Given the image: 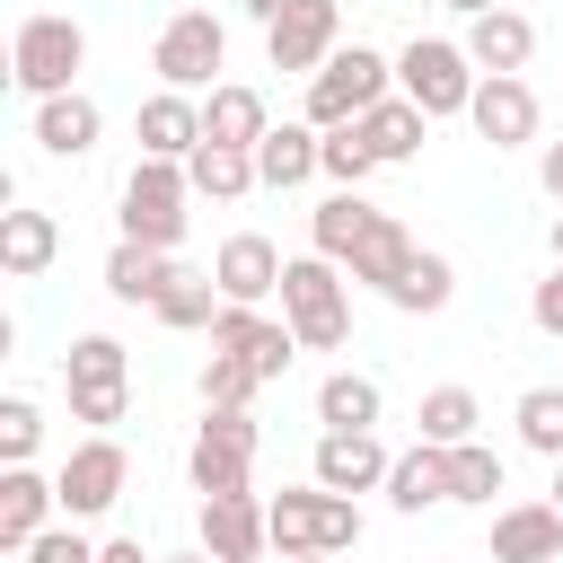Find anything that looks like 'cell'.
I'll return each mask as SVG.
<instances>
[{
    "label": "cell",
    "mask_w": 563,
    "mask_h": 563,
    "mask_svg": "<svg viewBox=\"0 0 563 563\" xmlns=\"http://www.w3.org/2000/svg\"><path fill=\"white\" fill-rule=\"evenodd\" d=\"M449 290H457L449 255H413V264H405V282H396L387 299H396V308H413V317H440V308H449Z\"/></svg>",
    "instance_id": "obj_34"
},
{
    "label": "cell",
    "mask_w": 563,
    "mask_h": 563,
    "mask_svg": "<svg viewBox=\"0 0 563 563\" xmlns=\"http://www.w3.org/2000/svg\"><path fill=\"white\" fill-rule=\"evenodd\" d=\"M493 563H563V510L554 501L493 510Z\"/></svg>",
    "instance_id": "obj_16"
},
{
    "label": "cell",
    "mask_w": 563,
    "mask_h": 563,
    "mask_svg": "<svg viewBox=\"0 0 563 563\" xmlns=\"http://www.w3.org/2000/svg\"><path fill=\"white\" fill-rule=\"evenodd\" d=\"M369 167H378V158H369V141H361V123H334V132H325V176L361 194V176H369Z\"/></svg>",
    "instance_id": "obj_37"
},
{
    "label": "cell",
    "mask_w": 563,
    "mask_h": 563,
    "mask_svg": "<svg viewBox=\"0 0 563 563\" xmlns=\"http://www.w3.org/2000/svg\"><path fill=\"white\" fill-rule=\"evenodd\" d=\"M413 422H422V440H431V449H457V440H475V422H484V405H475L466 387H431Z\"/></svg>",
    "instance_id": "obj_33"
},
{
    "label": "cell",
    "mask_w": 563,
    "mask_h": 563,
    "mask_svg": "<svg viewBox=\"0 0 563 563\" xmlns=\"http://www.w3.org/2000/svg\"><path fill=\"white\" fill-rule=\"evenodd\" d=\"M53 484H62V510H70V519H97V510H114V501H123L132 457H123V440H106V431H97V440H79V449L62 457V475H53Z\"/></svg>",
    "instance_id": "obj_10"
},
{
    "label": "cell",
    "mask_w": 563,
    "mask_h": 563,
    "mask_svg": "<svg viewBox=\"0 0 563 563\" xmlns=\"http://www.w3.org/2000/svg\"><path fill=\"white\" fill-rule=\"evenodd\" d=\"M273 545L282 554H352L361 545V510L352 493H325V484H299V493H273Z\"/></svg>",
    "instance_id": "obj_3"
},
{
    "label": "cell",
    "mask_w": 563,
    "mask_h": 563,
    "mask_svg": "<svg viewBox=\"0 0 563 563\" xmlns=\"http://www.w3.org/2000/svg\"><path fill=\"white\" fill-rule=\"evenodd\" d=\"M387 501H396V510H431V501H449V449L413 440V449L387 466Z\"/></svg>",
    "instance_id": "obj_28"
},
{
    "label": "cell",
    "mask_w": 563,
    "mask_h": 563,
    "mask_svg": "<svg viewBox=\"0 0 563 563\" xmlns=\"http://www.w3.org/2000/svg\"><path fill=\"white\" fill-rule=\"evenodd\" d=\"M264 132H273V123H264V97H255V88H238V79H229V88H211V97H202V141L255 150Z\"/></svg>",
    "instance_id": "obj_26"
},
{
    "label": "cell",
    "mask_w": 563,
    "mask_h": 563,
    "mask_svg": "<svg viewBox=\"0 0 563 563\" xmlns=\"http://www.w3.org/2000/svg\"><path fill=\"white\" fill-rule=\"evenodd\" d=\"M554 264H563V211H554Z\"/></svg>",
    "instance_id": "obj_48"
},
{
    "label": "cell",
    "mask_w": 563,
    "mask_h": 563,
    "mask_svg": "<svg viewBox=\"0 0 563 563\" xmlns=\"http://www.w3.org/2000/svg\"><path fill=\"white\" fill-rule=\"evenodd\" d=\"M53 255H62V220L53 211H0V273L9 282H35Z\"/></svg>",
    "instance_id": "obj_23"
},
{
    "label": "cell",
    "mask_w": 563,
    "mask_h": 563,
    "mask_svg": "<svg viewBox=\"0 0 563 563\" xmlns=\"http://www.w3.org/2000/svg\"><path fill=\"white\" fill-rule=\"evenodd\" d=\"M26 563H97V545H88V537H70V528H44V537L26 545Z\"/></svg>",
    "instance_id": "obj_40"
},
{
    "label": "cell",
    "mask_w": 563,
    "mask_h": 563,
    "mask_svg": "<svg viewBox=\"0 0 563 563\" xmlns=\"http://www.w3.org/2000/svg\"><path fill=\"white\" fill-rule=\"evenodd\" d=\"M246 466H255V413H246V405H202L194 493H246Z\"/></svg>",
    "instance_id": "obj_9"
},
{
    "label": "cell",
    "mask_w": 563,
    "mask_h": 563,
    "mask_svg": "<svg viewBox=\"0 0 563 563\" xmlns=\"http://www.w3.org/2000/svg\"><path fill=\"white\" fill-rule=\"evenodd\" d=\"M202 545L220 563H255L273 545V510L255 493H202Z\"/></svg>",
    "instance_id": "obj_14"
},
{
    "label": "cell",
    "mask_w": 563,
    "mask_h": 563,
    "mask_svg": "<svg viewBox=\"0 0 563 563\" xmlns=\"http://www.w3.org/2000/svg\"><path fill=\"white\" fill-rule=\"evenodd\" d=\"M211 317H220V282H211V273H185V264H176V282L158 290V325L194 334V325H211Z\"/></svg>",
    "instance_id": "obj_32"
},
{
    "label": "cell",
    "mask_w": 563,
    "mask_h": 563,
    "mask_svg": "<svg viewBox=\"0 0 563 563\" xmlns=\"http://www.w3.org/2000/svg\"><path fill=\"white\" fill-rule=\"evenodd\" d=\"M369 220H378V211H369V202H361L352 185H334V194H325V202L308 211V238H317V255H334V264H352V246L369 238Z\"/></svg>",
    "instance_id": "obj_27"
},
{
    "label": "cell",
    "mask_w": 563,
    "mask_h": 563,
    "mask_svg": "<svg viewBox=\"0 0 563 563\" xmlns=\"http://www.w3.org/2000/svg\"><path fill=\"white\" fill-rule=\"evenodd\" d=\"M282 325L299 334V352H334L352 334V299H343L334 255H290L282 264Z\"/></svg>",
    "instance_id": "obj_1"
},
{
    "label": "cell",
    "mask_w": 563,
    "mask_h": 563,
    "mask_svg": "<svg viewBox=\"0 0 563 563\" xmlns=\"http://www.w3.org/2000/svg\"><path fill=\"white\" fill-rule=\"evenodd\" d=\"M185 194H194L185 158H141L132 185H123V238H141V246H176V238H185Z\"/></svg>",
    "instance_id": "obj_7"
},
{
    "label": "cell",
    "mask_w": 563,
    "mask_h": 563,
    "mask_svg": "<svg viewBox=\"0 0 563 563\" xmlns=\"http://www.w3.org/2000/svg\"><path fill=\"white\" fill-rule=\"evenodd\" d=\"M79 70H88V26H79V18H53V9L18 18V44H9V79H18L26 97H62Z\"/></svg>",
    "instance_id": "obj_2"
},
{
    "label": "cell",
    "mask_w": 563,
    "mask_h": 563,
    "mask_svg": "<svg viewBox=\"0 0 563 563\" xmlns=\"http://www.w3.org/2000/svg\"><path fill=\"white\" fill-rule=\"evenodd\" d=\"M387 79H396V62H387V53H369V44H334V62L308 79V123H317V132L361 123V114L387 97Z\"/></svg>",
    "instance_id": "obj_4"
},
{
    "label": "cell",
    "mask_w": 563,
    "mask_h": 563,
    "mask_svg": "<svg viewBox=\"0 0 563 563\" xmlns=\"http://www.w3.org/2000/svg\"><path fill=\"white\" fill-rule=\"evenodd\" d=\"M176 282V255L167 246H141V238H123L114 255H106V290L123 299V308H158V290Z\"/></svg>",
    "instance_id": "obj_24"
},
{
    "label": "cell",
    "mask_w": 563,
    "mask_h": 563,
    "mask_svg": "<svg viewBox=\"0 0 563 563\" xmlns=\"http://www.w3.org/2000/svg\"><path fill=\"white\" fill-rule=\"evenodd\" d=\"M132 132H141V158H194V150H202V106H194L185 88H158V97L132 114Z\"/></svg>",
    "instance_id": "obj_17"
},
{
    "label": "cell",
    "mask_w": 563,
    "mask_h": 563,
    "mask_svg": "<svg viewBox=\"0 0 563 563\" xmlns=\"http://www.w3.org/2000/svg\"><path fill=\"white\" fill-rule=\"evenodd\" d=\"M334 35H343V18H334V0H299V9H282L273 26H264V53H273V70H325L334 62Z\"/></svg>",
    "instance_id": "obj_12"
},
{
    "label": "cell",
    "mask_w": 563,
    "mask_h": 563,
    "mask_svg": "<svg viewBox=\"0 0 563 563\" xmlns=\"http://www.w3.org/2000/svg\"><path fill=\"white\" fill-rule=\"evenodd\" d=\"M211 352H238L255 378H282V369H290V352H299V334H290V325H273V317H255L246 299H220V317H211Z\"/></svg>",
    "instance_id": "obj_11"
},
{
    "label": "cell",
    "mask_w": 563,
    "mask_h": 563,
    "mask_svg": "<svg viewBox=\"0 0 563 563\" xmlns=\"http://www.w3.org/2000/svg\"><path fill=\"white\" fill-rule=\"evenodd\" d=\"M185 176H194V194H211V202H238L246 185H264V176H255V150H229V141H202V150L185 158Z\"/></svg>",
    "instance_id": "obj_30"
},
{
    "label": "cell",
    "mask_w": 563,
    "mask_h": 563,
    "mask_svg": "<svg viewBox=\"0 0 563 563\" xmlns=\"http://www.w3.org/2000/svg\"><path fill=\"white\" fill-rule=\"evenodd\" d=\"M387 449H378V431H325L317 440V484L325 493H369V484H387Z\"/></svg>",
    "instance_id": "obj_18"
},
{
    "label": "cell",
    "mask_w": 563,
    "mask_h": 563,
    "mask_svg": "<svg viewBox=\"0 0 563 563\" xmlns=\"http://www.w3.org/2000/svg\"><path fill=\"white\" fill-rule=\"evenodd\" d=\"M396 88L440 123V114H466V106H475V62H466V44L413 35V44H405V62H396Z\"/></svg>",
    "instance_id": "obj_6"
},
{
    "label": "cell",
    "mask_w": 563,
    "mask_h": 563,
    "mask_svg": "<svg viewBox=\"0 0 563 563\" xmlns=\"http://www.w3.org/2000/svg\"><path fill=\"white\" fill-rule=\"evenodd\" d=\"M537 176H545V194H554V202H563V141H554V150H545V158H537Z\"/></svg>",
    "instance_id": "obj_43"
},
{
    "label": "cell",
    "mask_w": 563,
    "mask_h": 563,
    "mask_svg": "<svg viewBox=\"0 0 563 563\" xmlns=\"http://www.w3.org/2000/svg\"><path fill=\"white\" fill-rule=\"evenodd\" d=\"M554 510H563V457H554Z\"/></svg>",
    "instance_id": "obj_49"
},
{
    "label": "cell",
    "mask_w": 563,
    "mask_h": 563,
    "mask_svg": "<svg viewBox=\"0 0 563 563\" xmlns=\"http://www.w3.org/2000/svg\"><path fill=\"white\" fill-rule=\"evenodd\" d=\"M62 378H70V413L79 422H123V405H132V361H123V343L114 334H79L70 343V361H62Z\"/></svg>",
    "instance_id": "obj_8"
},
{
    "label": "cell",
    "mask_w": 563,
    "mask_h": 563,
    "mask_svg": "<svg viewBox=\"0 0 563 563\" xmlns=\"http://www.w3.org/2000/svg\"><path fill=\"white\" fill-rule=\"evenodd\" d=\"M97 132H106L97 97H79V88H62V97H35V141H44L53 158H88V150H97Z\"/></svg>",
    "instance_id": "obj_21"
},
{
    "label": "cell",
    "mask_w": 563,
    "mask_h": 563,
    "mask_svg": "<svg viewBox=\"0 0 563 563\" xmlns=\"http://www.w3.org/2000/svg\"><path fill=\"white\" fill-rule=\"evenodd\" d=\"M317 167H325V132H317V123H273V132L255 141V176H264L273 194L308 185Z\"/></svg>",
    "instance_id": "obj_20"
},
{
    "label": "cell",
    "mask_w": 563,
    "mask_h": 563,
    "mask_svg": "<svg viewBox=\"0 0 563 563\" xmlns=\"http://www.w3.org/2000/svg\"><path fill=\"white\" fill-rule=\"evenodd\" d=\"M255 387H264V378H255L238 352H211V361H202V405H246Z\"/></svg>",
    "instance_id": "obj_38"
},
{
    "label": "cell",
    "mask_w": 563,
    "mask_h": 563,
    "mask_svg": "<svg viewBox=\"0 0 563 563\" xmlns=\"http://www.w3.org/2000/svg\"><path fill=\"white\" fill-rule=\"evenodd\" d=\"M35 440H44V413H35L26 396H0V457H9V466H26V457H35Z\"/></svg>",
    "instance_id": "obj_39"
},
{
    "label": "cell",
    "mask_w": 563,
    "mask_h": 563,
    "mask_svg": "<svg viewBox=\"0 0 563 563\" xmlns=\"http://www.w3.org/2000/svg\"><path fill=\"white\" fill-rule=\"evenodd\" d=\"M97 563H158V554H141V537H106V545H97Z\"/></svg>",
    "instance_id": "obj_42"
},
{
    "label": "cell",
    "mask_w": 563,
    "mask_h": 563,
    "mask_svg": "<svg viewBox=\"0 0 563 563\" xmlns=\"http://www.w3.org/2000/svg\"><path fill=\"white\" fill-rule=\"evenodd\" d=\"M413 255H422V246H413V238H405V229H396V220L378 211V220H369V238L352 246V282H369V290H396Z\"/></svg>",
    "instance_id": "obj_29"
},
{
    "label": "cell",
    "mask_w": 563,
    "mask_h": 563,
    "mask_svg": "<svg viewBox=\"0 0 563 563\" xmlns=\"http://www.w3.org/2000/svg\"><path fill=\"white\" fill-rule=\"evenodd\" d=\"M501 493V457L484 440H457L449 449V501H493Z\"/></svg>",
    "instance_id": "obj_35"
},
{
    "label": "cell",
    "mask_w": 563,
    "mask_h": 563,
    "mask_svg": "<svg viewBox=\"0 0 563 563\" xmlns=\"http://www.w3.org/2000/svg\"><path fill=\"white\" fill-rule=\"evenodd\" d=\"M53 510H62V484H44L35 466H9V475H0V545H9V554H26Z\"/></svg>",
    "instance_id": "obj_19"
},
{
    "label": "cell",
    "mask_w": 563,
    "mask_h": 563,
    "mask_svg": "<svg viewBox=\"0 0 563 563\" xmlns=\"http://www.w3.org/2000/svg\"><path fill=\"white\" fill-rule=\"evenodd\" d=\"M317 422H325V431H369V422H378V378L334 369V378L317 387Z\"/></svg>",
    "instance_id": "obj_31"
},
{
    "label": "cell",
    "mask_w": 563,
    "mask_h": 563,
    "mask_svg": "<svg viewBox=\"0 0 563 563\" xmlns=\"http://www.w3.org/2000/svg\"><path fill=\"white\" fill-rule=\"evenodd\" d=\"M211 282H220V299H273L282 290V246L273 238H255V229H238V238H220V255H211Z\"/></svg>",
    "instance_id": "obj_15"
},
{
    "label": "cell",
    "mask_w": 563,
    "mask_h": 563,
    "mask_svg": "<svg viewBox=\"0 0 563 563\" xmlns=\"http://www.w3.org/2000/svg\"><path fill=\"white\" fill-rule=\"evenodd\" d=\"M238 9H246V18H264V26H273V18H282V9H299V0H238Z\"/></svg>",
    "instance_id": "obj_44"
},
{
    "label": "cell",
    "mask_w": 563,
    "mask_h": 563,
    "mask_svg": "<svg viewBox=\"0 0 563 563\" xmlns=\"http://www.w3.org/2000/svg\"><path fill=\"white\" fill-rule=\"evenodd\" d=\"M466 123H475L493 150H519V141H537V88H528L519 70H484V79H475Z\"/></svg>",
    "instance_id": "obj_13"
},
{
    "label": "cell",
    "mask_w": 563,
    "mask_h": 563,
    "mask_svg": "<svg viewBox=\"0 0 563 563\" xmlns=\"http://www.w3.org/2000/svg\"><path fill=\"white\" fill-rule=\"evenodd\" d=\"M422 132H431V114H422L405 88H396V97H378V106L361 114V141H369V158H378V167H387V158H413V150H422Z\"/></svg>",
    "instance_id": "obj_25"
},
{
    "label": "cell",
    "mask_w": 563,
    "mask_h": 563,
    "mask_svg": "<svg viewBox=\"0 0 563 563\" xmlns=\"http://www.w3.org/2000/svg\"><path fill=\"white\" fill-rule=\"evenodd\" d=\"M158 563H220V554H211V545H202V554H158Z\"/></svg>",
    "instance_id": "obj_46"
},
{
    "label": "cell",
    "mask_w": 563,
    "mask_h": 563,
    "mask_svg": "<svg viewBox=\"0 0 563 563\" xmlns=\"http://www.w3.org/2000/svg\"><path fill=\"white\" fill-rule=\"evenodd\" d=\"M528 53H537V26H528L519 9L466 18V62H475V70H528Z\"/></svg>",
    "instance_id": "obj_22"
},
{
    "label": "cell",
    "mask_w": 563,
    "mask_h": 563,
    "mask_svg": "<svg viewBox=\"0 0 563 563\" xmlns=\"http://www.w3.org/2000/svg\"><path fill=\"white\" fill-rule=\"evenodd\" d=\"M449 9H457V18H484V9H501V0H449Z\"/></svg>",
    "instance_id": "obj_45"
},
{
    "label": "cell",
    "mask_w": 563,
    "mask_h": 563,
    "mask_svg": "<svg viewBox=\"0 0 563 563\" xmlns=\"http://www.w3.org/2000/svg\"><path fill=\"white\" fill-rule=\"evenodd\" d=\"M528 317H537L545 334H563V264H554V273H545V282L528 290Z\"/></svg>",
    "instance_id": "obj_41"
},
{
    "label": "cell",
    "mask_w": 563,
    "mask_h": 563,
    "mask_svg": "<svg viewBox=\"0 0 563 563\" xmlns=\"http://www.w3.org/2000/svg\"><path fill=\"white\" fill-rule=\"evenodd\" d=\"M282 563H334V554H282Z\"/></svg>",
    "instance_id": "obj_47"
},
{
    "label": "cell",
    "mask_w": 563,
    "mask_h": 563,
    "mask_svg": "<svg viewBox=\"0 0 563 563\" xmlns=\"http://www.w3.org/2000/svg\"><path fill=\"white\" fill-rule=\"evenodd\" d=\"M519 440L537 457H563V387H528L519 396Z\"/></svg>",
    "instance_id": "obj_36"
},
{
    "label": "cell",
    "mask_w": 563,
    "mask_h": 563,
    "mask_svg": "<svg viewBox=\"0 0 563 563\" xmlns=\"http://www.w3.org/2000/svg\"><path fill=\"white\" fill-rule=\"evenodd\" d=\"M220 62H229V26H220L211 9H176V18L158 26V44H150V70H158L167 88H185V97H194V88H220V79H211Z\"/></svg>",
    "instance_id": "obj_5"
}]
</instances>
